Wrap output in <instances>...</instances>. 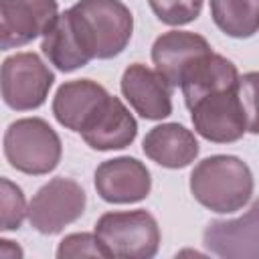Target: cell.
<instances>
[{"mask_svg":"<svg viewBox=\"0 0 259 259\" xmlns=\"http://www.w3.org/2000/svg\"><path fill=\"white\" fill-rule=\"evenodd\" d=\"M190 192L212 212H237L253 196V172L239 156L214 154L192 168Z\"/></svg>","mask_w":259,"mask_h":259,"instance_id":"obj_1","label":"cell"},{"mask_svg":"<svg viewBox=\"0 0 259 259\" xmlns=\"http://www.w3.org/2000/svg\"><path fill=\"white\" fill-rule=\"evenodd\" d=\"M69 14L91 59H113L130 45L134 16L121 0H79Z\"/></svg>","mask_w":259,"mask_h":259,"instance_id":"obj_2","label":"cell"},{"mask_svg":"<svg viewBox=\"0 0 259 259\" xmlns=\"http://www.w3.org/2000/svg\"><path fill=\"white\" fill-rule=\"evenodd\" d=\"M4 156L8 164L30 176L53 172L63 156L59 134L40 117H22L4 132Z\"/></svg>","mask_w":259,"mask_h":259,"instance_id":"obj_3","label":"cell"},{"mask_svg":"<svg viewBox=\"0 0 259 259\" xmlns=\"http://www.w3.org/2000/svg\"><path fill=\"white\" fill-rule=\"evenodd\" d=\"M95 235L105 257L150 259L160 249L158 221L144 208L103 212L95 223Z\"/></svg>","mask_w":259,"mask_h":259,"instance_id":"obj_4","label":"cell"},{"mask_svg":"<svg viewBox=\"0 0 259 259\" xmlns=\"http://www.w3.org/2000/svg\"><path fill=\"white\" fill-rule=\"evenodd\" d=\"M85 204L87 194L79 182L65 176L51 178L34 192L28 204L30 227L40 235H57L67 225L81 219Z\"/></svg>","mask_w":259,"mask_h":259,"instance_id":"obj_5","label":"cell"},{"mask_svg":"<svg viewBox=\"0 0 259 259\" xmlns=\"http://www.w3.org/2000/svg\"><path fill=\"white\" fill-rule=\"evenodd\" d=\"M55 83V73L36 53H16L2 61V99L10 109L40 107Z\"/></svg>","mask_w":259,"mask_h":259,"instance_id":"obj_6","label":"cell"},{"mask_svg":"<svg viewBox=\"0 0 259 259\" xmlns=\"http://www.w3.org/2000/svg\"><path fill=\"white\" fill-rule=\"evenodd\" d=\"M192 125L198 136L214 144H231L247 132V119L235 89L210 93L190 107Z\"/></svg>","mask_w":259,"mask_h":259,"instance_id":"obj_7","label":"cell"},{"mask_svg":"<svg viewBox=\"0 0 259 259\" xmlns=\"http://www.w3.org/2000/svg\"><path fill=\"white\" fill-rule=\"evenodd\" d=\"M57 16V0H0V47L18 49L45 36Z\"/></svg>","mask_w":259,"mask_h":259,"instance_id":"obj_8","label":"cell"},{"mask_svg":"<svg viewBox=\"0 0 259 259\" xmlns=\"http://www.w3.org/2000/svg\"><path fill=\"white\" fill-rule=\"evenodd\" d=\"M208 253L225 259H259V198L243 217L210 221L202 233Z\"/></svg>","mask_w":259,"mask_h":259,"instance_id":"obj_9","label":"cell"},{"mask_svg":"<svg viewBox=\"0 0 259 259\" xmlns=\"http://www.w3.org/2000/svg\"><path fill=\"white\" fill-rule=\"evenodd\" d=\"M95 190L111 204L144 200L152 190V176L144 162L130 156L105 160L95 168Z\"/></svg>","mask_w":259,"mask_h":259,"instance_id":"obj_10","label":"cell"},{"mask_svg":"<svg viewBox=\"0 0 259 259\" xmlns=\"http://www.w3.org/2000/svg\"><path fill=\"white\" fill-rule=\"evenodd\" d=\"M121 95L132 109L144 119H164L172 113V85L154 69L134 63L130 65L119 81Z\"/></svg>","mask_w":259,"mask_h":259,"instance_id":"obj_11","label":"cell"},{"mask_svg":"<svg viewBox=\"0 0 259 259\" xmlns=\"http://www.w3.org/2000/svg\"><path fill=\"white\" fill-rule=\"evenodd\" d=\"M109 97L107 89L97 81H65L53 97V115L63 127L81 134L93 123Z\"/></svg>","mask_w":259,"mask_h":259,"instance_id":"obj_12","label":"cell"},{"mask_svg":"<svg viewBox=\"0 0 259 259\" xmlns=\"http://www.w3.org/2000/svg\"><path fill=\"white\" fill-rule=\"evenodd\" d=\"M208 53L210 45L204 36L190 30H168L154 40L152 63L172 87H180L188 67Z\"/></svg>","mask_w":259,"mask_h":259,"instance_id":"obj_13","label":"cell"},{"mask_svg":"<svg viewBox=\"0 0 259 259\" xmlns=\"http://www.w3.org/2000/svg\"><path fill=\"white\" fill-rule=\"evenodd\" d=\"M142 150L158 166L178 170L192 164L200 148L196 136L182 123H160L144 136Z\"/></svg>","mask_w":259,"mask_h":259,"instance_id":"obj_14","label":"cell"},{"mask_svg":"<svg viewBox=\"0 0 259 259\" xmlns=\"http://www.w3.org/2000/svg\"><path fill=\"white\" fill-rule=\"evenodd\" d=\"M237 83H239V71L235 63L210 51L208 55L200 57L196 63L188 67V71L182 75L180 89L184 95V103L190 109L202 97L217 91L235 89Z\"/></svg>","mask_w":259,"mask_h":259,"instance_id":"obj_15","label":"cell"},{"mask_svg":"<svg viewBox=\"0 0 259 259\" xmlns=\"http://www.w3.org/2000/svg\"><path fill=\"white\" fill-rule=\"evenodd\" d=\"M138 136V121L130 113V109L121 103L119 97H109L105 107L93 119V123L81 132L85 144L99 152L123 150L134 144Z\"/></svg>","mask_w":259,"mask_h":259,"instance_id":"obj_16","label":"cell"},{"mask_svg":"<svg viewBox=\"0 0 259 259\" xmlns=\"http://www.w3.org/2000/svg\"><path fill=\"white\" fill-rule=\"evenodd\" d=\"M40 51L51 61V65H55L63 73H73L85 67L89 61H93L81 45V38L75 30L69 8L57 16L55 24L42 36Z\"/></svg>","mask_w":259,"mask_h":259,"instance_id":"obj_17","label":"cell"},{"mask_svg":"<svg viewBox=\"0 0 259 259\" xmlns=\"http://www.w3.org/2000/svg\"><path fill=\"white\" fill-rule=\"evenodd\" d=\"M210 16L227 36L249 38L259 32V0H210Z\"/></svg>","mask_w":259,"mask_h":259,"instance_id":"obj_18","label":"cell"},{"mask_svg":"<svg viewBox=\"0 0 259 259\" xmlns=\"http://www.w3.org/2000/svg\"><path fill=\"white\" fill-rule=\"evenodd\" d=\"M0 210L2 231H18L24 223V217H28V206L22 188L8 178H0Z\"/></svg>","mask_w":259,"mask_h":259,"instance_id":"obj_19","label":"cell"},{"mask_svg":"<svg viewBox=\"0 0 259 259\" xmlns=\"http://www.w3.org/2000/svg\"><path fill=\"white\" fill-rule=\"evenodd\" d=\"M156 18L168 26H182L200 16L204 0H148Z\"/></svg>","mask_w":259,"mask_h":259,"instance_id":"obj_20","label":"cell"},{"mask_svg":"<svg viewBox=\"0 0 259 259\" xmlns=\"http://www.w3.org/2000/svg\"><path fill=\"white\" fill-rule=\"evenodd\" d=\"M237 95L247 119V132L259 136V71H249L239 77Z\"/></svg>","mask_w":259,"mask_h":259,"instance_id":"obj_21","label":"cell"},{"mask_svg":"<svg viewBox=\"0 0 259 259\" xmlns=\"http://www.w3.org/2000/svg\"><path fill=\"white\" fill-rule=\"evenodd\" d=\"M57 257H105V251L95 233H73L59 243Z\"/></svg>","mask_w":259,"mask_h":259,"instance_id":"obj_22","label":"cell"},{"mask_svg":"<svg viewBox=\"0 0 259 259\" xmlns=\"http://www.w3.org/2000/svg\"><path fill=\"white\" fill-rule=\"evenodd\" d=\"M0 257H4V259H16V257H22V249H20L18 245H14V241L2 239V241H0Z\"/></svg>","mask_w":259,"mask_h":259,"instance_id":"obj_23","label":"cell"}]
</instances>
